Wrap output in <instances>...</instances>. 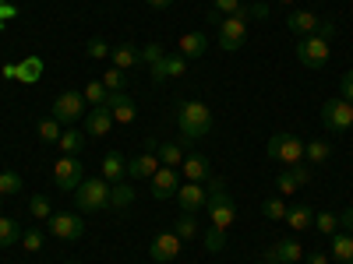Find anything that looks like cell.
I'll return each mask as SVG.
<instances>
[{
  "label": "cell",
  "mask_w": 353,
  "mask_h": 264,
  "mask_svg": "<svg viewBox=\"0 0 353 264\" xmlns=\"http://www.w3.org/2000/svg\"><path fill=\"white\" fill-rule=\"evenodd\" d=\"M176 127H181V134H184L188 141L205 138V134L212 131V113H209V106L198 102V99L181 102V106H176Z\"/></svg>",
  "instance_id": "1"
},
{
  "label": "cell",
  "mask_w": 353,
  "mask_h": 264,
  "mask_svg": "<svg viewBox=\"0 0 353 264\" xmlns=\"http://www.w3.org/2000/svg\"><path fill=\"white\" fill-rule=\"evenodd\" d=\"M205 212H209V219H212V226H216V229H230L233 222H237V204H233V197L226 194L223 180H212V184H209Z\"/></svg>",
  "instance_id": "2"
},
{
  "label": "cell",
  "mask_w": 353,
  "mask_h": 264,
  "mask_svg": "<svg viewBox=\"0 0 353 264\" xmlns=\"http://www.w3.org/2000/svg\"><path fill=\"white\" fill-rule=\"evenodd\" d=\"M74 204H78V212H85V215L106 212V208H110V184L103 180V176L81 180V187L74 190Z\"/></svg>",
  "instance_id": "3"
},
{
  "label": "cell",
  "mask_w": 353,
  "mask_h": 264,
  "mask_svg": "<svg viewBox=\"0 0 353 264\" xmlns=\"http://www.w3.org/2000/svg\"><path fill=\"white\" fill-rule=\"evenodd\" d=\"M244 39H248V8L219 21V50L237 53L244 46Z\"/></svg>",
  "instance_id": "4"
},
{
  "label": "cell",
  "mask_w": 353,
  "mask_h": 264,
  "mask_svg": "<svg viewBox=\"0 0 353 264\" xmlns=\"http://www.w3.org/2000/svg\"><path fill=\"white\" fill-rule=\"evenodd\" d=\"M265 152H269V159H276V162L297 166V162H304V141L293 138V134H272Z\"/></svg>",
  "instance_id": "5"
},
{
  "label": "cell",
  "mask_w": 353,
  "mask_h": 264,
  "mask_svg": "<svg viewBox=\"0 0 353 264\" xmlns=\"http://www.w3.org/2000/svg\"><path fill=\"white\" fill-rule=\"evenodd\" d=\"M329 56H332L329 39H321V36H304V39L297 43V60H301L304 67H311V71L325 67V64H329Z\"/></svg>",
  "instance_id": "6"
},
{
  "label": "cell",
  "mask_w": 353,
  "mask_h": 264,
  "mask_svg": "<svg viewBox=\"0 0 353 264\" xmlns=\"http://www.w3.org/2000/svg\"><path fill=\"white\" fill-rule=\"evenodd\" d=\"M46 229L53 232L57 240H81L85 219H81V212H53L46 219Z\"/></svg>",
  "instance_id": "7"
},
{
  "label": "cell",
  "mask_w": 353,
  "mask_h": 264,
  "mask_svg": "<svg viewBox=\"0 0 353 264\" xmlns=\"http://www.w3.org/2000/svg\"><path fill=\"white\" fill-rule=\"evenodd\" d=\"M321 124H325L329 131H350L353 127V102H346L343 96L325 99L321 102Z\"/></svg>",
  "instance_id": "8"
},
{
  "label": "cell",
  "mask_w": 353,
  "mask_h": 264,
  "mask_svg": "<svg viewBox=\"0 0 353 264\" xmlns=\"http://www.w3.org/2000/svg\"><path fill=\"white\" fill-rule=\"evenodd\" d=\"M85 180V166L78 155H61V162L53 166V184L61 190H78Z\"/></svg>",
  "instance_id": "9"
},
{
  "label": "cell",
  "mask_w": 353,
  "mask_h": 264,
  "mask_svg": "<svg viewBox=\"0 0 353 264\" xmlns=\"http://www.w3.org/2000/svg\"><path fill=\"white\" fill-rule=\"evenodd\" d=\"M78 116H85V96H81V92H64V96H57V102H53V120L74 124Z\"/></svg>",
  "instance_id": "10"
},
{
  "label": "cell",
  "mask_w": 353,
  "mask_h": 264,
  "mask_svg": "<svg viewBox=\"0 0 353 264\" xmlns=\"http://www.w3.org/2000/svg\"><path fill=\"white\" fill-rule=\"evenodd\" d=\"M181 247H184V240L176 236V232H159V236L149 243V257H152L156 264H170V261H176Z\"/></svg>",
  "instance_id": "11"
},
{
  "label": "cell",
  "mask_w": 353,
  "mask_h": 264,
  "mask_svg": "<svg viewBox=\"0 0 353 264\" xmlns=\"http://www.w3.org/2000/svg\"><path fill=\"white\" fill-rule=\"evenodd\" d=\"M205 197H209V190H205L201 184L184 180L181 187H176V204H181L184 215H198V212L205 208Z\"/></svg>",
  "instance_id": "12"
},
{
  "label": "cell",
  "mask_w": 353,
  "mask_h": 264,
  "mask_svg": "<svg viewBox=\"0 0 353 264\" xmlns=\"http://www.w3.org/2000/svg\"><path fill=\"white\" fill-rule=\"evenodd\" d=\"M181 173L173 166H159V173L152 176V197L156 201H166V197H176V187H181Z\"/></svg>",
  "instance_id": "13"
},
{
  "label": "cell",
  "mask_w": 353,
  "mask_h": 264,
  "mask_svg": "<svg viewBox=\"0 0 353 264\" xmlns=\"http://www.w3.org/2000/svg\"><path fill=\"white\" fill-rule=\"evenodd\" d=\"M184 71H188V56H181V53H166L159 64H152V81L163 85V81H170V78H181Z\"/></svg>",
  "instance_id": "14"
},
{
  "label": "cell",
  "mask_w": 353,
  "mask_h": 264,
  "mask_svg": "<svg viewBox=\"0 0 353 264\" xmlns=\"http://www.w3.org/2000/svg\"><path fill=\"white\" fill-rule=\"evenodd\" d=\"M110 113H113V124H134V116H138V106L128 92H110L106 99Z\"/></svg>",
  "instance_id": "15"
},
{
  "label": "cell",
  "mask_w": 353,
  "mask_h": 264,
  "mask_svg": "<svg viewBox=\"0 0 353 264\" xmlns=\"http://www.w3.org/2000/svg\"><path fill=\"white\" fill-rule=\"evenodd\" d=\"M113 131V113L110 106H92L85 113V134H92V138H106Z\"/></svg>",
  "instance_id": "16"
},
{
  "label": "cell",
  "mask_w": 353,
  "mask_h": 264,
  "mask_svg": "<svg viewBox=\"0 0 353 264\" xmlns=\"http://www.w3.org/2000/svg\"><path fill=\"white\" fill-rule=\"evenodd\" d=\"M304 254H307L304 243H297V240L286 236V240H279V243L269 250V261H272V264H297V261H304Z\"/></svg>",
  "instance_id": "17"
},
{
  "label": "cell",
  "mask_w": 353,
  "mask_h": 264,
  "mask_svg": "<svg viewBox=\"0 0 353 264\" xmlns=\"http://www.w3.org/2000/svg\"><path fill=\"white\" fill-rule=\"evenodd\" d=\"M159 155L156 152H145L138 159H128V176H134V180H152V176L159 173Z\"/></svg>",
  "instance_id": "18"
},
{
  "label": "cell",
  "mask_w": 353,
  "mask_h": 264,
  "mask_svg": "<svg viewBox=\"0 0 353 264\" xmlns=\"http://www.w3.org/2000/svg\"><path fill=\"white\" fill-rule=\"evenodd\" d=\"M318 21H321V18L311 14V11H290V14H286V28H290L293 36H301V39L318 32Z\"/></svg>",
  "instance_id": "19"
},
{
  "label": "cell",
  "mask_w": 353,
  "mask_h": 264,
  "mask_svg": "<svg viewBox=\"0 0 353 264\" xmlns=\"http://www.w3.org/2000/svg\"><path fill=\"white\" fill-rule=\"evenodd\" d=\"M181 176H184V180H191V184H205L212 176V166H209V159H205V155H188L181 162Z\"/></svg>",
  "instance_id": "20"
},
{
  "label": "cell",
  "mask_w": 353,
  "mask_h": 264,
  "mask_svg": "<svg viewBox=\"0 0 353 264\" xmlns=\"http://www.w3.org/2000/svg\"><path fill=\"white\" fill-rule=\"evenodd\" d=\"M110 60H113V67L131 71L134 64H141V50H138L134 43H121V46H113V50H110Z\"/></svg>",
  "instance_id": "21"
},
{
  "label": "cell",
  "mask_w": 353,
  "mask_h": 264,
  "mask_svg": "<svg viewBox=\"0 0 353 264\" xmlns=\"http://www.w3.org/2000/svg\"><path fill=\"white\" fill-rule=\"evenodd\" d=\"M205 50H209V36H205V32H188V36H181V46H176V53L188 56V60L205 56Z\"/></svg>",
  "instance_id": "22"
},
{
  "label": "cell",
  "mask_w": 353,
  "mask_h": 264,
  "mask_svg": "<svg viewBox=\"0 0 353 264\" xmlns=\"http://www.w3.org/2000/svg\"><path fill=\"white\" fill-rule=\"evenodd\" d=\"M329 257L339 264H353V232H332Z\"/></svg>",
  "instance_id": "23"
},
{
  "label": "cell",
  "mask_w": 353,
  "mask_h": 264,
  "mask_svg": "<svg viewBox=\"0 0 353 264\" xmlns=\"http://www.w3.org/2000/svg\"><path fill=\"white\" fill-rule=\"evenodd\" d=\"M128 176V159L121 155V152H110L106 159H103V180L106 184H121Z\"/></svg>",
  "instance_id": "24"
},
{
  "label": "cell",
  "mask_w": 353,
  "mask_h": 264,
  "mask_svg": "<svg viewBox=\"0 0 353 264\" xmlns=\"http://www.w3.org/2000/svg\"><path fill=\"white\" fill-rule=\"evenodd\" d=\"M283 222H290V229H311L314 226V208H311V204H290V208H286V219Z\"/></svg>",
  "instance_id": "25"
},
{
  "label": "cell",
  "mask_w": 353,
  "mask_h": 264,
  "mask_svg": "<svg viewBox=\"0 0 353 264\" xmlns=\"http://www.w3.org/2000/svg\"><path fill=\"white\" fill-rule=\"evenodd\" d=\"M36 134H39L43 144H57V141H61V134H64V124L53 120V116H46V120L36 124Z\"/></svg>",
  "instance_id": "26"
},
{
  "label": "cell",
  "mask_w": 353,
  "mask_h": 264,
  "mask_svg": "<svg viewBox=\"0 0 353 264\" xmlns=\"http://www.w3.org/2000/svg\"><path fill=\"white\" fill-rule=\"evenodd\" d=\"M329 155H332V148L325 141H304V162L321 166V162H329Z\"/></svg>",
  "instance_id": "27"
},
{
  "label": "cell",
  "mask_w": 353,
  "mask_h": 264,
  "mask_svg": "<svg viewBox=\"0 0 353 264\" xmlns=\"http://www.w3.org/2000/svg\"><path fill=\"white\" fill-rule=\"evenodd\" d=\"M57 144H61V152H64V155H78V152L85 148V131L68 127V131L61 134V141H57Z\"/></svg>",
  "instance_id": "28"
},
{
  "label": "cell",
  "mask_w": 353,
  "mask_h": 264,
  "mask_svg": "<svg viewBox=\"0 0 353 264\" xmlns=\"http://www.w3.org/2000/svg\"><path fill=\"white\" fill-rule=\"evenodd\" d=\"M39 74H43V60H39V56H25V60L18 64V81H25V85H36Z\"/></svg>",
  "instance_id": "29"
},
{
  "label": "cell",
  "mask_w": 353,
  "mask_h": 264,
  "mask_svg": "<svg viewBox=\"0 0 353 264\" xmlns=\"http://www.w3.org/2000/svg\"><path fill=\"white\" fill-rule=\"evenodd\" d=\"M156 155H159V162H163V166H173V169H181V162H184V152L176 148L173 141H159Z\"/></svg>",
  "instance_id": "30"
},
{
  "label": "cell",
  "mask_w": 353,
  "mask_h": 264,
  "mask_svg": "<svg viewBox=\"0 0 353 264\" xmlns=\"http://www.w3.org/2000/svg\"><path fill=\"white\" fill-rule=\"evenodd\" d=\"M21 240V226L8 215H0V247H14Z\"/></svg>",
  "instance_id": "31"
},
{
  "label": "cell",
  "mask_w": 353,
  "mask_h": 264,
  "mask_svg": "<svg viewBox=\"0 0 353 264\" xmlns=\"http://www.w3.org/2000/svg\"><path fill=\"white\" fill-rule=\"evenodd\" d=\"M81 96H85V102H88V106H106V99H110V88H106L103 81H88Z\"/></svg>",
  "instance_id": "32"
},
{
  "label": "cell",
  "mask_w": 353,
  "mask_h": 264,
  "mask_svg": "<svg viewBox=\"0 0 353 264\" xmlns=\"http://www.w3.org/2000/svg\"><path fill=\"white\" fill-rule=\"evenodd\" d=\"M134 201V190L128 184H110V208H128Z\"/></svg>",
  "instance_id": "33"
},
{
  "label": "cell",
  "mask_w": 353,
  "mask_h": 264,
  "mask_svg": "<svg viewBox=\"0 0 353 264\" xmlns=\"http://www.w3.org/2000/svg\"><path fill=\"white\" fill-rule=\"evenodd\" d=\"M261 215H265V219H272V222H283V219H286V204H283V197H265V201H261Z\"/></svg>",
  "instance_id": "34"
},
{
  "label": "cell",
  "mask_w": 353,
  "mask_h": 264,
  "mask_svg": "<svg viewBox=\"0 0 353 264\" xmlns=\"http://www.w3.org/2000/svg\"><path fill=\"white\" fill-rule=\"evenodd\" d=\"M18 190H21V176H18L14 169L0 173V197H11V194H18Z\"/></svg>",
  "instance_id": "35"
},
{
  "label": "cell",
  "mask_w": 353,
  "mask_h": 264,
  "mask_svg": "<svg viewBox=\"0 0 353 264\" xmlns=\"http://www.w3.org/2000/svg\"><path fill=\"white\" fill-rule=\"evenodd\" d=\"M223 247H226V229H216V226H209V229H205V250L219 254Z\"/></svg>",
  "instance_id": "36"
},
{
  "label": "cell",
  "mask_w": 353,
  "mask_h": 264,
  "mask_svg": "<svg viewBox=\"0 0 353 264\" xmlns=\"http://www.w3.org/2000/svg\"><path fill=\"white\" fill-rule=\"evenodd\" d=\"M311 229H318V232H329V236H332V232H339V215H332V212H318Z\"/></svg>",
  "instance_id": "37"
},
{
  "label": "cell",
  "mask_w": 353,
  "mask_h": 264,
  "mask_svg": "<svg viewBox=\"0 0 353 264\" xmlns=\"http://www.w3.org/2000/svg\"><path fill=\"white\" fill-rule=\"evenodd\" d=\"M173 232H176V236H181L184 243L194 240V236H198V222H194V215H181V219H176V229H173Z\"/></svg>",
  "instance_id": "38"
},
{
  "label": "cell",
  "mask_w": 353,
  "mask_h": 264,
  "mask_svg": "<svg viewBox=\"0 0 353 264\" xmlns=\"http://www.w3.org/2000/svg\"><path fill=\"white\" fill-rule=\"evenodd\" d=\"M43 243H46L43 229H28V232H21V247H25L28 254H39V250H43Z\"/></svg>",
  "instance_id": "39"
},
{
  "label": "cell",
  "mask_w": 353,
  "mask_h": 264,
  "mask_svg": "<svg viewBox=\"0 0 353 264\" xmlns=\"http://www.w3.org/2000/svg\"><path fill=\"white\" fill-rule=\"evenodd\" d=\"M103 85L110 88V92H124L128 78H124V71H121V67H110V71L103 74Z\"/></svg>",
  "instance_id": "40"
},
{
  "label": "cell",
  "mask_w": 353,
  "mask_h": 264,
  "mask_svg": "<svg viewBox=\"0 0 353 264\" xmlns=\"http://www.w3.org/2000/svg\"><path fill=\"white\" fill-rule=\"evenodd\" d=\"M276 190H279V194H297V190H301V184L293 180V173H290V166H286V169H283V173L276 176Z\"/></svg>",
  "instance_id": "41"
},
{
  "label": "cell",
  "mask_w": 353,
  "mask_h": 264,
  "mask_svg": "<svg viewBox=\"0 0 353 264\" xmlns=\"http://www.w3.org/2000/svg\"><path fill=\"white\" fill-rule=\"evenodd\" d=\"M28 212H32L36 219H50V215H53V208H50V197L36 194L32 201H28Z\"/></svg>",
  "instance_id": "42"
},
{
  "label": "cell",
  "mask_w": 353,
  "mask_h": 264,
  "mask_svg": "<svg viewBox=\"0 0 353 264\" xmlns=\"http://www.w3.org/2000/svg\"><path fill=\"white\" fill-rule=\"evenodd\" d=\"M163 56H166V50L159 46V43H149V46H141V64H159L163 60Z\"/></svg>",
  "instance_id": "43"
},
{
  "label": "cell",
  "mask_w": 353,
  "mask_h": 264,
  "mask_svg": "<svg viewBox=\"0 0 353 264\" xmlns=\"http://www.w3.org/2000/svg\"><path fill=\"white\" fill-rule=\"evenodd\" d=\"M212 8L219 11V14H237V11H244V4H241V0H212Z\"/></svg>",
  "instance_id": "44"
},
{
  "label": "cell",
  "mask_w": 353,
  "mask_h": 264,
  "mask_svg": "<svg viewBox=\"0 0 353 264\" xmlns=\"http://www.w3.org/2000/svg\"><path fill=\"white\" fill-rule=\"evenodd\" d=\"M272 14V8H269V0H254V4L248 8V18H258V21H265Z\"/></svg>",
  "instance_id": "45"
},
{
  "label": "cell",
  "mask_w": 353,
  "mask_h": 264,
  "mask_svg": "<svg viewBox=\"0 0 353 264\" xmlns=\"http://www.w3.org/2000/svg\"><path fill=\"white\" fill-rule=\"evenodd\" d=\"M290 173H293V180H297L301 187H307V184H311V166H307V162H297V166H290Z\"/></svg>",
  "instance_id": "46"
},
{
  "label": "cell",
  "mask_w": 353,
  "mask_h": 264,
  "mask_svg": "<svg viewBox=\"0 0 353 264\" xmlns=\"http://www.w3.org/2000/svg\"><path fill=\"white\" fill-rule=\"evenodd\" d=\"M88 56H92V60H103V56H110V46L103 39H88Z\"/></svg>",
  "instance_id": "47"
},
{
  "label": "cell",
  "mask_w": 353,
  "mask_h": 264,
  "mask_svg": "<svg viewBox=\"0 0 353 264\" xmlns=\"http://www.w3.org/2000/svg\"><path fill=\"white\" fill-rule=\"evenodd\" d=\"M339 96H343L346 102H353V71H346V74L339 78Z\"/></svg>",
  "instance_id": "48"
},
{
  "label": "cell",
  "mask_w": 353,
  "mask_h": 264,
  "mask_svg": "<svg viewBox=\"0 0 353 264\" xmlns=\"http://www.w3.org/2000/svg\"><path fill=\"white\" fill-rule=\"evenodd\" d=\"M314 36H321V39H332V36H336V21L321 18V21H318V32H314Z\"/></svg>",
  "instance_id": "49"
},
{
  "label": "cell",
  "mask_w": 353,
  "mask_h": 264,
  "mask_svg": "<svg viewBox=\"0 0 353 264\" xmlns=\"http://www.w3.org/2000/svg\"><path fill=\"white\" fill-rule=\"evenodd\" d=\"M339 229H343V232H353V204H350V208L339 215Z\"/></svg>",
  "instance_id": "50"
},
{
  "label": "cell",
  "mask_w": 353,
  "mask_h": 264,
  "mask_svg": "<svg viewBox=\"0 0 353 264\" xmlns=\"http://www.w3.org/2000/svg\"><path fill=\"white\" fill-rule=\"evenodd\" d=\"M14 14H18V8L8 4V0H0V21H8V18H14Z\"/></svg>",
  "instance_id": "51"
},
{
  "label": "cell",
  "mask_w": 353,
  "mask_h": 264,
  "mask_svg": "<svg viewBox=\"0 0 353 264\" xmlns=\"http://www.w3.org/2000/svg\"><path fill=\"white\" fill-rule=\"evenodd\" d=\"M304 261H307V264H329V254L314 250V254H304Z\"/></svg>",
  "instance_id": "52"
},
{
  "label": "cell",
  "mask_w": 353,
  "mask_h": 264,
  "mask_svg": "<svg viewBox=\"0 0 353 264\" xmlns=\"http://www.w3.org/2000/svg\"><path fill=\"white\" fill-rule=\"evenodd\" d=\"M145 4H149V8H156V11H166V8L173 4V0H145Z\"/></svg>",
  "instance_id": "53"
},
{
  "label": "cell",
  "mask_w": 353,
  "mask_h": 264,
  "mask_svg": "<svg viewBox=\"0 0 353 264\" xmlns=\"http://www.w3.org/2000/svg\"><path fill=\"white\" fill-rule=\"evenodd\" d=\"M276 4H293V0H276Z\"/></svg>",
  "instance_id": "54"
}]
</instances>
